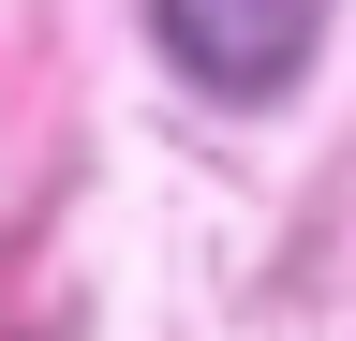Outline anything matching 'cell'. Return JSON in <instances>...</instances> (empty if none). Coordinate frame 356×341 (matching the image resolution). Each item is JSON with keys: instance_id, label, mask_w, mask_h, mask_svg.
Here are the masks:
<instances>
[{"instance_id": "obj_1", "label": "cell", "mask_w": 356, "mask_h": 341, "mask_svg": "<svg viewBox=\"0 0 356 341\" xmlns=\"http://www.w3.org/2000/svg\"><path fill=\"white\" fill-rule=\"evenodd\" d=\"M149 45L193 74V90H297L312 74V45H327V15L312 0H267V15H238V0H149Z\"/></svg>"}]
</instances>
